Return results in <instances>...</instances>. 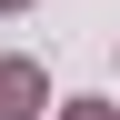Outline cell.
<instances>
[{"label": "cell", "mask_w": 120, "mask_h": 120, "mask_svg": "<svg viewBox=\"0 0 120 120\" xmlns=\"http://www.w3.org/2000/svg\"><path fill=\"white\" fill-rule=\"evenodd\" d=\"M0 10H20V0H0Z\"/></svg>", "instance_id": "3957f363"}, {"label": "cell", "mask_w": 120, "mask_h": 120, "mask_svg": "<svg viewBox=\"0 0 120 120\" xmlns=\"http://www.w3.org/2000/svg\"><path fill=\"white\" fill-rule=\"evenodd\" d=\"M40 110V70L30 60H0V120H30Z\"/></svg>", "instance_id": "6da1fadb"}, {"label": "cell", "mask_w": 120, "mask_h": 120, "mask_svg": "<svg viewBox=\"0 0 120 120\" xmlns=\"http://www.w3.org/2000/svg\"><path fill=\"white\" fill-rule=\"evenodd\" d=\"M70 120H110V110H100V100H70Z\"/></svg>", "instance_id": "7a4b0ae2"}]
</instances>
